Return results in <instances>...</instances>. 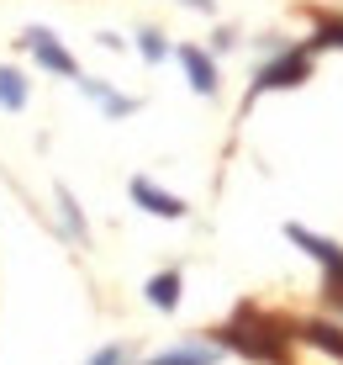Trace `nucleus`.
<instances>
[{
    "mask_svg": "<svg viewBox=\"0 0 343 365\" xmlns=\"http://www.w3.org/2000/svg\"><path fill=\"white\" fill-rule=\"evenodd\" d=\"M285 233H290V238H296V244H301V249H307V255H312V259H322V265H327V270H333V265H343V249H338V244H327V238H317V233H307V228H296V222H290V228H285Z\"/></svg>",
    "mask_w": 343,
    "mask_h": 365,
    "instance_id": "1",
    "label": "nucleus"
},
{
    "mask_svg": "<svg viewBox=\"0 0 343 365\" xmlns=\"http://www.w3.org/2000/svg\"><path fill=\"white\" fill-rule=\"evenodd\" d=\"M180 58H185V74H190V85H196L201 96H211V91H217V69H211V58L201 53V48H185Z\"/></svg>",
    "mask_w": 343,
    "mask_h": 365,
    "instance_id": "2",
    "label": "nucleus"
},
{
    "mask_svg": "<svg viewBox=\"0 0 343 365\" xmlns=\"http://www.w3.org/2000/svg\"><path fill=\"white\" fill-rule=\"evenodd\" d=\"M27 43L37 48V58H43L48 69H58V74H80V69H74V58L63 53V48H53V43H48V32H43V27H32V32H27Z\"/></svg>",
    "mask_w": 343,
    "mask_h": 365,
    "instance_id": "3",
    "label": "nucleus"
},
{
    "mask_svg": "<svg viewBox=\"0 0 343 365\" xmlns=\"http://www.w3.org/2000/svg\"><path fill=\"white\" fill-rule=\"evenodd\" d=\"M301 74H307V53H290V58H280V64H270V69H264L259 91H270V85H296Z\"/></svg>",
    "mask_w": 343,
    "mask_h": 365,
    "instance_id": "4",
    "label": "nucleus"
},
{
    "mask_svg": "<svg viewBox=\"0 0 343 365\" xmlns=\"http://www.w3.org/2000/svg\"><path fill=\"white\" fill-rule=\"evenodd\" d=\"M132 196L137 201H143V207L148 212H159V217H180V201H174V196H164V191H154V185H148V180H132Z\"/></svg>",
    "mask_w": 343,
    "mask_h": 365,
    "instance_id": "5",
    "label": "nucleus"
},
{
    "mask_svg": "<svg viewBox=\"0 0 343 365\" xmlns=\"http://www.w3.org/2000/svg\"><path fill=\"white\" fill-rule=\"evenodd\" d=\"M148 302H154V307H174V302H180V275H154V281H148Z\"/></svg>",
    "mask_w": 343,
    "mask_h": 365,
    "instance_id": "6",
    "label": "nucleus"
},
{
    "mask_svg": "<svg viewBox=\"0 0 343 365\" xmlns=\"http://www.w3.org/2000/svg\"><path fill=\"white\" fill-rule=\"evenodd\" d=\"M21 101H27V85H21V74L0 69V106H6V111H21Z\"/></svg>",
    "mask_w": 343,
    "mask_h": 365,
    "instance_id": "7",
    "label": "nucleus"
},
{
    "mask_svg": "<svg viewBox=\"0 0 343 365\" xmlns=\"http://www.w3.org/2000/svg\"><path fill=\"white\" fill-rule=\"evenodd\" d=\"M307 339H312V344H322V349H333V355L343 360V334H338V329H327V323H312Z\"/></svg>",
    "mask_w": 343,
    "mask_h": 365,
    "instance_id": "8",
    "label": "nucleus"
},
{
    "mask_svg": "<svg viewBox=\"0 0 343 365\" xmlns=\"http://www.w3.org/2000/svg\"><path fill=\"white\" fill-rule=\"evenodd\" d=\"M154 365H211L206 349H174V355H159Z\"/></svg>",
    "mask_w": 343,
    "mask_h": 365,
    "instance_id": "9",
    "label": "nucleus"
},
{
    "mask_svg": "<svg viewBox=\"0 0 343 365\" xmlns=\"http://www.w3.org/2000/svg\"><path fill=\"white\" fill-rule=\"evenodd\" d=\"M143 53H148V58H164V43H159L154 32H143Z\"/></svg>",
    "mask_w": 343,
    "mask_h": 365,
    "instance_id": "10",
    "label": "nucleus"
},
{
    "mask_svg": "<svg viewBox=\"0 0 343 365\" xmlns=\"http://www.w3.org/2000/svg\"><path fill=\"white\" fill-rule=\"evenodd\" d=\"M95 365H117V349H106V355H95Z\"/></svg>",
    "mask_w": 343,
    "mask_h": 365,
    "instance_id": "11",
    "label": "nucleus"
}]
</instances>
